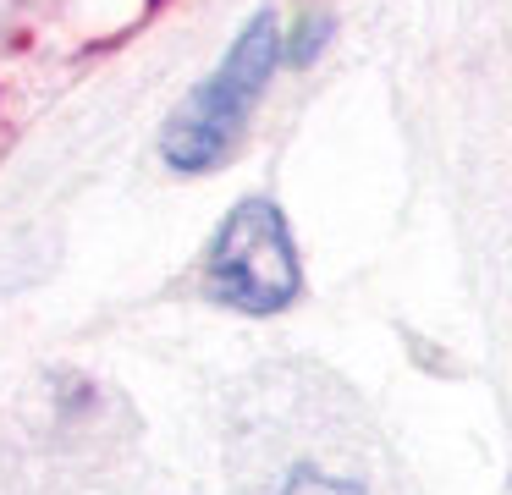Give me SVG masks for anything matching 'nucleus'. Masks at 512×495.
I'll list each match as a JSON object with an SVG mask.
<instances>
[{
	"instance_id": "obj_1",
	"label": "nucleus",
	"mask_w": 512,
	"mask_h": 495,
	"mask_svg": "<svg viewBox=\"0 0 512 495\" xmlns=\"http://www.w3.org/2000/svg\"><path fill=\"white\" fill-rule=\"evenodd\" d=\"M276 61H281V28H276L270 11H259V17L232 39V50L221 55V66H215V72L177 105V116L166 121V138H160L166 160L177 165V171H210V165H221L226 154H232V143L243 138L248 110L259 105Z\"/></svg>"
},
{
	"instance_id": "obj_3",
	"label": "nucleus",
	"mask_w": 512,
	"mask_h": 495,
	"mask_svg": "<svg viewBox=\"0 0 512 495\" xmlns=\"http://www.w3.org/2000/svg\"><path fill=\"white\" fill-rule=\"evenodd\" d=\"M276 495H364V484L342 479V473H325V468H292L276 484Z\"/></svg>"
},
{
	"instance_id": "obj_2",
	"label": "nucleus",
	"mask_w": 512,
	"mask_h": 495,
	"mask_svg": "<svg viewBox=\"0 0 512 495\" xmlns=\"http://www.w3.org/2000/svg\"><path fill=\"white\" fill-rule=\"evenodd\" d=\"M303 270L292 231L270 198H243L221 220L210 248V292L243 314H276L298 297Z\"/></svg>"
}]
</instances>
